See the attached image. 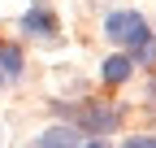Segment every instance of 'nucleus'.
Here are the masks:
<instances>
[{
    "mask_svg": "<svg viewBox=\"0 0 156 148\" xmlns=\"http://www.w3.org/2000/svg\"><path fill=\"white\" fill-rule=\"evenodd\" d=\"M126 148H156V135H134L126 139Z\"/></svg>",
    "mask_w": 156,
    "mask_h": 148,
    "instance_id": "0eeeda50",
    "label": "nucleus"
},
{
    "mask_svg": "<svg viewBox=\"0 0 156 148\" xmlns=\"http://www.w3.org/2000/svg\"><path fill=\"white\" fill-rule=\"evenodd\" d=\"M0 74H22V52L13 44H0Z\"/></svg>",
    "mask_w": 156,
    "mask_h": 148,
    "instance_id": "423d86ee",
    "label": "nucleus"
},
{
    "mask_svg": "<svg viewBox=\"0 0 156 148\" xmlns=\"http://www.w3.org/2000/svg\"><path fill=\"white\" fill-rule=\"evenodd\" d=\"M22 31L35 35V39H52V35H56V17H52L48 9H39V5H35V9L22 17Z\"/></svg>",
    "mask_w": 156,
    "mask_h": 148,
    "instance_id": "f03ea898",
    "label": "nucleus"
},
{
    "mask_svg": "<svg viewBox=\"0 0 156 148\" xmlns=\"http://www.w3.org/2000/svg\"><path fill=\"white\" fill-rule=\"evenodd\" d=\"M130 70H134V57L117 52V57H108V61H104V70H100V74H104V83H113V87H117V83H126V79H130Z\"/></svg>",
    "mask_w": 156,
    "mask_h": 148,
    "instance_id": "7ed1b4c3",
    "label": "nucleus"
},
{
    "mask_svg": "<svg viewBox=\"0 0 156 148\" xmlns=\"http://www.w3.org/2000/svg\"><path fill=\"white\" fill-rule=\"evenodd\" d=\"M35 148H78V131H74V126H52V131L39 135Z\"/></svg>",
    "mask_w": 156,
    "mask_h": 148,
    "instance_id": "20e7f679",
    "label": "nucleus"
},
{
    "mask_svg": "<svg viewBox=\"0 0 156 148\" xmlns=\"http://www.w3.org/2000/svg\"><path fill=\"white\" fill-rule=\"evenodd\" d=\"M83 122L91 126V131H113V126H117V113H113V109H87Z\"/></svg>",
    "mask_w": 156,
    "mask_h": 148,
    "instance_id": "39448f33",
    "label": "nucleus"
},
{
    "mask_svg": "<svg viewBox=\"0 0 156 148\" xmlns=\"http://www.w3.org/2000/svg\"><path fill=\"white\" fill-rule=\"evenodd\" d=\"M104 35H108L113 44H122V48H139L152 31H147V22H143V13H134V9H117V13L104 17Z\"/></svg>",
    "mask_w": 156,
    "mask_h": 148,
    "instance_id": "f257e3e1",
    "label": "nucleus"
},
{
    "mask_svg": "<svg viewBox=\"0 0 156 148\" xmlns=\"http://www.w3.org/2000/svg\"><path fill=\"white\" fill-rule=\"evenodd\" d=\"M87 148H108V144H104V139H95V144H87Z\"/></svg>",
    "mask_w": 156,
    "mask_h": 148,
    "instance_id": "6e6552de",
    "label": "nucleus"
}]
</instances>
